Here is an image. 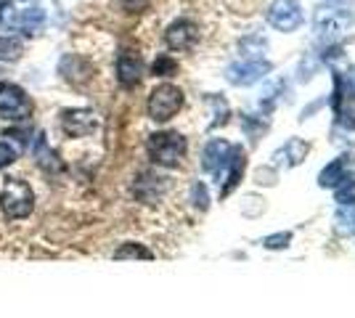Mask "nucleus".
<instances>
[{"label": "nucleus", "mask_w": 355, "mask_h": 318, "mask_svg": "<svg viewBox=\"0 0 355 318\" xmlns=\"http://www.w3.org/2000/svg\"><path fill=\"white\" fill-rule=\"evenodd\" d=\"M35 159H37V165L43 167L45 173H61V170H64V162H61L59 152L51 149V143L45 141V136L35 138Z\"/></svg>", "instance_id": "nucleus-18"}, {"label": "nucleus", "mask_w": 355, "mask_h": 318, "mask_svg": "<svg viewBox=\"0 0 355 318\" xmlns=\"http://www.w3.org/2000/svg\"><path fill=\"white\" fill-rule=\"evenodd\" d=\"M96 125H98V117L90 109H67V112H61V130L69 138L88 136V133L96 130Z\"/></svg>", "instance_id": "nucleus-10"}, {"label": "nucleus", "mask_w": 355, "mask_h": 318, "mask_svg": "<svg viewBox=\"0 0 355 318\" xmlns=\"http://www.w3.org/2000/svg\"><path fill=\"white\" fill-rule=\"evenodd\" d=\"M21 53H24V46L19 37H11V35L0 37V61H19Z\"/></svg>", "instance_id": "nucleus-20"}, {"label": "nucleus", "mask_w": 355, "mask_h": 318, "mask_svg": "<svg viewBox=\"0 0 355 318\" xmlns=\"http://www.w3.org/2000/svg\"><path fill=\"white\" fill-rule=\"evenodd\" d=\"M6 136L14 138V141L19 143V146H21V149H30V136H32L30 130H21V127H11V130H8Z\"/></svg>", "instance_id": "nucleus-28"}, {"label": "nucleus", "mask_w": 355, "mask_h": 318, "mask_svg": "<svg viewBox=\"0 0 355 318\" xmlns=\"http://www.w3.org/2000/svg\"><path fill=\"white\" fill-rule=\"evenodd\" d=\"M114 258L117 260H130V258H138V260H151V249H146L144 244H135V242H128L122 244L117 252H114Z\"/></svg>", "instance_id": "nucleus-21"}, {"label": "nucleus", "mask_w": 355, "mask_h": 318, "mask_svg": "<svg viewBox=\"0 0 355 318\" xmlns=\"http://www.w3.org/2000/svg\"><path fill=\"white\" fill-rule=\"evenodd\" d=\"M167 188H170V181L164 175H157V173H141L133 181V194L146 204L159 202Z\"/></svg>", "instance_id": "nucleus-11"}, {"label": "nucleus", "mask_w": 355, "mask_h": 318, "mask_svg": "<svg viewBox=\"0 0 355 318\" xmlns=\"http://www.w3.org/2000/svg\"><path fill=\"white\" fill-rule=\"evenodd\" d=\"M191 204L196 210H207L209 207V194H207V186L202 181H196L191 186Z\"/></svg>", "instance_id": "nucleus-25"}, {"label": "nucleus", "mask_w": 355, "mask_h": 318, "mask_svg": "<svg viewBox=\"0 0 355 318\" xmlns=\"http://www.w3.org/2000/svg\"><path fill=\"white\" fill-rule=\"evenodd\" d=\"M305 157H308V143H305V141H300V138H289V141H286V146L273 154V165L276 167H282V165L295 167V165H300Z\"/></svg>", "instance_id": "nucleus-17"}, {"label": "nucleus", "mask_w": 355, "mask_h": 318, "mask_svg": "<svg viewBox=\"0 0 355 318\" xmlns=\"http://www.w3.org/2000/svg\"><path fill=\"white\" fill-rule=\"evenodd\" d=\"M244 167H247V154H244V149H241V146H231V152H228V157H225L223 167L215 173V181H218V186H220L223 197L231 194V191L239 186L241 175H244Z\"/></svg>", "instance_id": "nucleus-7"}, {"label": "nucleus", "mask_w": 355, "mask_h": 318, "mask_svg": "<svg viewBox=\"0 0 355 318\" xmlns=\"http://www.w3.org/2000/svg\"><path fill=\"white\" fill-rule=\"evenodd\" d=\"M231 146H234V143H228V141H223V138H212L207 146H205V152H202V167L215 175L223 167V162H225Z\"/></svg>", "instance_id": "nucleus-16"}, {"label": "nucleus", "mask_w": 355, "mask_h": 318, "mask_svg": "<svg viewBox=\"0 0 355 318\" xmlns=\"http://www.w3.org/2000/svg\"><path fill=\"white\" fill-rule=\"evenodd\" d=\"M266 48H268V43L263 37H247V40L239 43V51H241L247 59H263Z\"/></svg>", "instance_id": "nucleus-22"}, {"label": "nucleus", "mask_w": 355, "mask_h": 318, "mask_svg": "<svg viewBox=\"0 0 355 318\" xmlns=\"http://www.w3.org/2000/svg\"><path fill=\"white\" fill-rule=\"evenodd\" d=\"M268 24L279 32H295L302 24V8L297 0H273L268 8Z\"/></svg>", "instance_id": "nucleus-8"}, {"label": "nucleus", "mask_w": 355, "mask_h": 318, "mask_svg": "<svg viewBox=\"0 0 355 318\" xmlns=\"http://www.w3.org/2000/svg\"><path fill=\"white\" fill-rule=\"evenodd\" d=\"M151 72H154V77H173L178 72V64L164 53V56H157L154 67H151Z\"/></svg>", "instance_id": "nucleus-24"}, {"label": "nucleus", "mask_w": 355, "mask_h": 318, "mask_svg": "<svg viewBox=\"0 0 355 318\" xmlns=\"http://www.w3.org/2000/svg\"><path fill=\"white\" fill-rule=\"evenodd\" d=\"M180 106H183V91L178 85L162 82L148 96V117L154 122H167L180 112Z\"/></svg>", "instance_id": "nucleus-4"}, {"label": "nucleus", "mask_w": 355, "mask_h": 318, "mask_svg": "<svg viewBox=\"0 0 355 318\" xmlns=\"http://www.w3.org/2000/svg\"><path fill=\"white\" fill-rule=\"evenodd\" d=\"M268 72H270V64H268V61L244 59V61L231 64V67L225 69V77H228L231 85H254V82L263 80Z\"/></svg>", "instance_id": "nucleus-9"}, {"label": "nucleus", "mask_w": 355, "mask_h": 318, "mask_svg": "<svg viewBox=\"0 0 355 318\" xmlns=\"http://www.w3.org/2000/svg\"><path fill=\"white\" fill-rule=\"evenodd\" d=\"M199 40V27L189 19H178L164 32V43L170 51H189Z\"/></svg>", "instance_id": "nucleus-12"}, {"label": "nucleus", "mask_w": 355, "mask_h": 318, "mask_svg": "<svg viewBox=\"0 0 355 318\" xmlns=\"http://www.w3.org/2000/svg\"><path fill=\"white\" fill-rule=\"evenodd\" d=\"M292 242V233L289 231H279V233H273V236H266L263 244H266L268 249H286Z\"/></svg>", "instance_id": "nucleus-26"}, {"label": "nucleus", "mask_w": 355, "mask_h": 318, "mask_svg": "<svg viewBox=\"0 0 355 318\" xmlns=\"http://www.w3.org/2000/svg\"><path fill=\"white\" fill-rule=\"evenodd\" d=\"M32 114V101L24 88L14 82H0V120L24 122Z\"/></svg>", "instance_id": "nucleus-5"}, {"label": "nucleus", "mask_w": 355, "mask_h": 318, "mask_svg": "<svg viewBox=\"0 0 355 318\" xmlns=\"http://www.w3.org/2000/svg\"><path fill=\"white\" fill-rule=\"evenodd\" d=\"M117 80H119V85H122V88H135V85L144 80V61L138 59L135 53H130V51L119 53Z\"/></svg>", "instance_id": "nucleus-13"}, {"label": "nucleus", "mask_w": 355, "mask_h": 318, "mask_svg": "<svg viewBox=\"0 0 355 318\" xmlns=\"http://www.w3.org/2000/svg\"><path fill=\"white\" fill-rule=\"evenodd\" d=\"M119 6L125 8V11H130V14H135V11H141L144 6H146L148 0H117Z\"/></svg>", "instance_id": "nucleus-30"}, {"label": "nucleus", "mask_w": 355, "mask_h": 318, "mask_svg": "<svg viewBox=\"0 0 355 318\" xmlns=\"http://www.w3.org/2000/svg\"><path fill=\"white\" fill-rule=\"evenodd\" d=\"M337 188V194L334 199L340 202V204H355V178H345L340 186H334Z\"/></svg>", "instance_id": "nucleus-23"}, {"label": "nucleus", "mask_w": 355, "mask_h": 318, "mask_svg": "<svg viewBox=\"0 0 355 318\" xmlns=\"http://www.w3.org/2000/svg\"><path fill=\"white\" fill-rule=\"evenodd\" d=\"M146 152L151 157V162L159 167H178L180 159L186 157V138L173 130L164 133H154L146 141Z\"/></svg>", "instance_id": "nucleus-2"}, {"label": "nucleus", "mask_w": 355, "mask_h": 318, "mask_svg": "<svg viewBox=\"0 0 355 318\" xmlns=\"http://www.w3.org/2000/svg\"><path fill=\"white\" fill-rule=\"evenodd\" d=\"M35 197H32V188L21 178H8L0 188V207L8 218H27L32 212Z\"/></svg>", "instance_id": "nucleus-3"}, {"label": "nucleus", "mask_w": 355, "mask_h": 318, "mask_svg": "<svg viewBox=\"0 0 355 318\" xmlns=\"http://www.w3.org/2000/svg\"><path fill=\"white\" fill-rule=\"evenodd\" d=\"M59 72L67 82H72V85H83V82H88L90 75H93V67H90L83 56L69 53V56H64V59L59 61Z\"/></svg>", "instance_id": "nucleus-14"}, {"label": "nucleus", "mask_w": 355, "mask_h": 318, "mask_svg": "<svg viewBox=\"0 0 355 318\" xmlns=\"http://www.w3.org/2000/svg\"><path fill=\"white\" fill-rule=\"evenodd\" d=\"M14 162H16V152L6 143V141H0V170L11 167Z\"/></svg>", "instance_id": "nucleus-27"}, {"label": "nucleus", "mask_w": 355, "mask_h": 318, "mask_svg": "<svg viewBox=\"0 0 355 318\" xmlns=\"http://www.w3.org/2000/svg\"><path fill=\"white\" fill-rule=\"evenodd\" d=\"M350 165H353V157H350V154L337 157L334 162H329V165L318 173V186H321V188H334V186H340V183L347 178V167Z\"/></svg>", "instance_id": "nucleus-15"}, {"label": "nucleus", "mask_w": 355, "mask_h": 318, "mask_svg": "<svg viewBox=\"0 0 355 318\" xmlns=\"http://www.w3.org/2000/svg\"><path fill=\"white\" fill-rule=\"evenodd\" d=\"M313 24L321 37H340L353 27V14L345 8H337V6H324L315 11Z\"/></svg>", "instance_id": "nucleus-6"}, {"label": "nucleus", "mask_w": 355, "mask_h": 318, "mask_svg": "<svg viewBox=\"0 0 355 318\" xmlns=\"http://www.w3.org/2000/svg\"><path fill=\"white\" fill-rule=\"evenodd\" d=\"M0 24L21 35H40L48 24V14L32 0H0Z\"/></svg>", "instance_id": "nucleus-1"}, {"label": "nucleus", "mask_w": 355, "mask_h": 318, "mask_svg": "<svg viewBox=\"0 0 355 318\" xmlns=\"http://www.w3.org/2000/svg\"><path fill=\"white\" fill-rule=\"evenodd\" d=\"M244 127H247V133H250V136H257L260 130H266V120L254 122L252 114H244Z\"/></svg>", "instance_id": "nucleus-29"}, {"label": "nucleus", "mask_w": 355, "mask_h": 318, "mask_svg": "<svg viewBox=\"0 0 355 318\" xmlns=\"http://www.w3.org/2000/svg\"><path fill=\"white\" fill-rule=\"evenodd\" d=\"M334 228L340 236H355V204H340L334 215Z\"/></svg>", "instance_id": "nucleus-19"}]
</instances>
